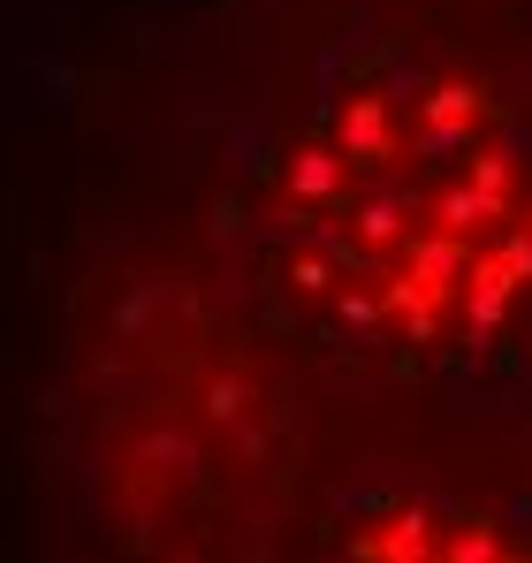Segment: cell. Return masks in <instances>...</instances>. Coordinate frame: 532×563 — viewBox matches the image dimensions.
<instances>
[{
    "mask_svg": "<svg viewBox=\"0 0 532 563\" xmlns=\"http://www.w3.org/2000/svg\"><path fill=\"white\" fill-rule=\"evenodd\" d=\"M281 221L297 236V282H335L365 320H396L411 343L495 320L532 275L510 161L479 153L464 92L351 107L328 145L297 153Z\"/></svg>",
    "mask_w": 532,
    "mask_h": 563,
    "instance_id": "1",
    "label": "cell"
}]
</instances>
